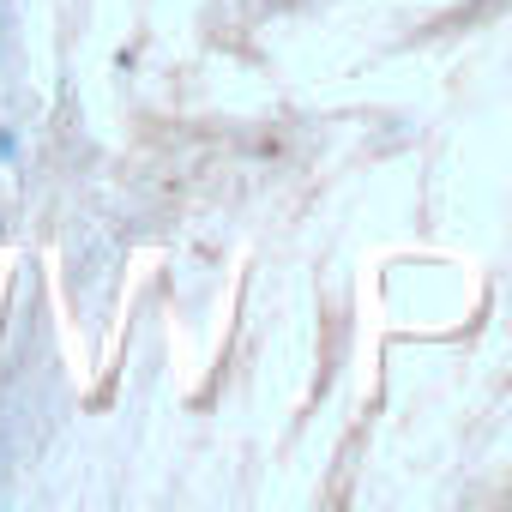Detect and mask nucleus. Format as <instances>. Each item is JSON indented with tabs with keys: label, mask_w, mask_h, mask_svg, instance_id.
I'll use <instances>...</instances> for the list:
<instances>
[]
</instances>
